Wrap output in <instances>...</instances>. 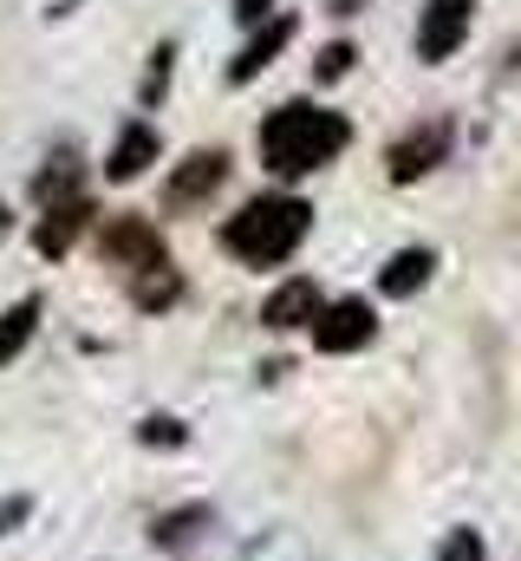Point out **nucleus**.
Instances as JSON below:
<instances>
[{
	"mask_svg": "<svg viewBox=\"0 0 521 561\" xmlns=\"http://www.w3.org/2000/svg\"><path fill=\"white\" fill-rule=\"evenodd\" d=\"M346 144H352V125L339 112H326V105H306V99H293V105L260 118V163L274 176H313Z\"/></svg>",
	"mask_w": 521,
	"mask_h": 561,
	"instance_id": "obj_1",
	"label": "nucleus"
},
{
	"mask_svg": "<svg viewBox=\"0 0 521 561\" xmlns=\"http://www.w3.org/2000/svg\"><path fill=\"white\" fill-rule=\"evenodd\" d=\"M306 229H313V209L300 196H287V190H267V196L242 203L222 222V249L235 262H248V268H274V262H287L306 242Z\"/></svg>",
	"mask_w": 521,
	"mask_h": 561,
	"instance_id": "obj_2",
	"label": "nucleus"
},
{
	"mask_svg": "<svg viewBox=\"0 0 521 561\" xmlns=\"http://www.w3.org/2000/svg\"><path fill=\"white\" fill-rule=\"evenodd\" d=\"M222 183H229V150H189L183 163H170L163 209H170V216H189V209H202Z\"/></svg>",
	"mask_w": 521,
	"mask_h": 561,
	"instance_id": "obj_3",
	"label": "nucleus"
},
{
	"mask_svg": "<svg viewBox=\"0 0 521 561\" xmlns=\"http://www.w3.org/2000/svg\"><path fill=\"white\" fill-rule=\"evenodd\" d=\"M99 255H105L112 268H125V275H143V268L170 262V249H163V236H157L150 216H112V222L99 229Z\"/></svg>",
	"mask_w": 521,
	"mask_h": 561,
	"instance_id": "obj_4",
	"label": "nucleus"
},
{
	"mask_svg": "<svg viewBox=\"0 0 521 561\" xmlns=\"http://www.w3.org/2000/svg\"><path fill=\"white\" fill-rule=\"evenodd\" d=\"M372 333H379V313H372V300H359V294L326 300L320 320H313V346H320V353H359V346H372Z\"/></svg>",
	"mask_w": 521,
	"mask_h": 561,
	"instance_id": "obj_5",
	"label": "nucleus"
},
{
	"mask_svg": "<svg viewBox=\"0 0 521 561\" xmlns=\"http://www.w3.org/2000/svg\"><path fill=\"white\" fill-rule=\"evenodd\" d=\"M450 138H456V131H450L443 118H430V125H410V131H404V138L385 150L391 183H417V176H430V170L450 157Z\"/></svg>",
	"mask_w": 521,
	"mask_h": 561,
	"instance_id": "obj_6",
	"label": "nucleus"
},
{
	"mask_svg": "<svg viewBox=\"0 0 521 561\" xmlns=\"http://www.w3.org/2000/svg\"><path fill=\"white\" fill-rule=\"evenodd\" d=\"M470 7H476V0H430V7H424V20H417V59H424V66H443V59L463 46Z\"/></svg>",
	"mask_w": 521,
	"mask_h": 561,
	"instance_id": "obj_7",
	"label": "nucleus"
},
{
	"mask_svg": "<svg viewBox=\"0 0 521 561\" xmlns=\"http://www.w3.org/2000/svg\"><path fill=\"white\" fill-rule=\"evenodd\" d=\"M92 229V203L85 196H66V203H46V216H39V229H33V249L46 255V262H59V255H72V242Z\"/></svg>",
	"mask_w": 521,
	"mask_h": 561,
	"instance_id": "obj_8",
	"label": "nucleus"
},
{
	"mask_svg": "<svg viewBox=\"0 0 521 561\" xmlns=\"http://www.w3.org/2000/svg\"><path fill=\"white\" fill-rule=\"evenodd\" d=\"M320 320V287L306 275L280 280L267 300H260V327H274V333H293V327H313Z\"/></svg>",
	"mask_w": 521,
	"mask_h": 561,
	"instance_id": "obj_9",
	"label": "nucleus"
},
{
	"mask_svg": "<svg viewBox=\"0 0 521 561\" xmlns=\"http://www.w3.org/2000/svg\"><path fill=\"white\" fill-rule=\"evenodd\" d=\"M209 529H216V510H209V503H183V510H163V516L150 523V542H157L163 556H183V549H196Z\"/></svg>",
	"mask_w": 521,
	"mask_h": 561,
	"instance_id": "obj_10",
	"label": "nucleus"
},
{
	"mask_svg": "<svg viewBox=\"0 0 521 561\" xmlns=\"http://www.w3.org/2000/svg\"><path fill=\"white\" fill-rule=\"evenodd\" d=\"M150 163H157V131H150L143 118L118 125V138H112V157H105V176H112V183H137Z\"/></svg>",
	"mask_w": 521,
	"mask_h": 561,
	"instance_id": "obj_11",
	"label": "nucleus"
},
{
	"mask_svg": "<svg viewBox=\"0 0 521 561\" xmlns=\"http://www.w3.org/2000/svg\"><path fill=\"white\" fill-rule=\"evenodd\" d=\"M437 275V255L430 249H397L385 268H379V294H391V300H410L424 280Z\"/></svg>",
	"mask_w": 521,
	"mask_h": 561,
	"instance_id": "obj_12",
	"label": "nucleus"
},
{
	"mask_svg": "<svg viewBox=\"0 0 521 561\" xmlns=\"http://www.w3.org/2000/svg\"><path fill=\"white\" fill-rule=\"evenodd\" d=\"M287 39H293V13H280V20H267V26H260L255 39L242 46V59L229 66V85H248V79H255V72L267 66V59H274V53H280V46H287Z\"/></svg>",
	"mask_w": 521,
	"mask_h": 561,
	"instance_id": "obj_13",
	"label": "nucleus"
},
{
	"mask_svg": "<svg viewBox=\"0 0 521 561\" xmlns=\"http://www.w3.org/2000/svg\"><path fill=\"white\" fill-rule=\"evenodd\" d=\"M79 176H85V157L66 144V150H53L46 170L33 176V196H39V203H66V196H79Z\"/></svg>",
	"mask_w": 521,
	"mask_h": 561,
	"instance_id": "obj_14",
	"label": "nucleus"
},
{
	"mask_svg": "<svg viewBox=\"0 0 521 561\" xmlns=\"http://www.w3.org/2000/svg\"><path fill=\"white\" fill-rule=\"evenodd\" d=\"M130 300H137L143 313H163V307H176V300H183V275H176V262H157V268L130 275Z\"/></svg>",
	"mask_w": 521,
	"mask_h": 561,
	"instance_id": "obj_15",
	"label": "nucleus"
},
{
	"mask_svg": "<svg viewBox=\"0 0 521 561\" xmlns=\"http://www.w3.org/2000/svg\"><path fill=\"white\" fill-rule=\"evenodd\" d=\"M33 327H39V300H20V307H7V313H0V366L33 340Z\"/></svg>",
	"mask_w": 521,
	"mask_h": 561,
	"instance_id": "obj_16",
	"label": "nucleus"
},
{
	"mask_svg": "<svg viewBox=\"0 0 521 561\" xmlns=\"http://www.w3.org/2000/svg\"><path fill=\"white\" fill-rule=\"evenodd\" d=\"M437 561H483V536H476V529H450L443 549H437Z\"/></svg>",
	"mask_w": 521,
	"mask_h": 561,
	"instance_id": "obj_17",
	"label": "nucleus"
},
{
	"mask_svg": "<svg viewBox=\"0 0 521 561\" xmlns=\"http://www.w3.org/2000/svg\"><path fill=\"white\" fill-rule=\"evenodd\" d=\"M137 437H143V444H183L189 431H183V419H163V412H157V419L137 424Z\"/></svg>",
	"mask_w": 521,
	"mask_h": 561,
	"instance_id": "obj_18",
	"label": "nucleus"
},
{
	"mask_svg": "<svg viewBox=\"0 0 521 561\" xmlns=\"http://www.w3.org/2000/svg\"><path fill=\"white\" fill-rule=\"evenodd\" d=\"M352 59H359L352 46H326V53H320V66H313V72H320V85H326V79H346V72H352Z\"/></svg>",
	"mask_w": 521,
	"mask_h": 561,
	"instance_id": "obj_19",
	"label": "nucleus"
},
{
	"mask_svg": "<svg viewBox=\"0 0 521 561\" xmlns=\"http://www.w3.org/2000/svg\"><path fill=\"white\" fill-rule=\"evenodd\" d=\"M26 516H33V496H7V503H0V536H13Z\"/></svg>",
	"mask_w": 521,
	"mask_h": 561,
	"instance_id": "obj_20",
	"label": "nucleus"
},
{
	"mask_svg": "<svg viewBox=\"0 0 521 561\" xmlns=\"http://www.w3.org/2000/svg\"><path fill=\"white\" fill-rule=\"evenodd\" d=\"M274 13V0H235V20H267Z\"/></svg>",
	"mask_w": 521,
	"mask_h": 561,
	"instance_id": "obj_21",
	"label": "nucleus"
},
{
	"mask_svg": "<svg viewBox=\"0 0 521 561\" xmlns=\"http://www.w3.org/2000/svg\"><path fill=\"white\" fill-rule=\"evenodd\" d=\"M352 7H359V0H333V13H352Z\"/></svg>",
	"mask_w": 521,
	"mask_h": 561,
	"instance_id": "obj_22",
	"label": "nucleus"
},
{
	"mask_svg": "<svg viewBox=\"0 0 521 561\" xmlns=\"http://www.w3.org/2000/svg\"><path fill=\"white\" fill-rule=\"evenodd\" d=\"M0 236H7V203H0Z\"/></svg>",
	"mask_w": 521,
	"mask_h": 561,
	"instance_id": "obj_23",
	"label": "nucleus"
}]
</instances>
